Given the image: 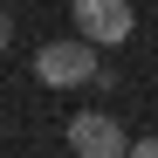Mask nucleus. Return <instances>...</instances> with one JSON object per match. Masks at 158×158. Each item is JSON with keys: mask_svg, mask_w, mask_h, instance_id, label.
<instances>
[{"mask_svg": "<svg viewBox=\"0 0 158 158\" xmlns=\"http://www.w3.org/2000/svg\"><path fill=\"white\" fill-rule=\"evenodd\" d=\"M35 76H41L48 89H83V83H96V76H103V62H96V41H83V35L48 41L41 55H35Z\"/></svg>", "mask_w": 158, "mask_h": 158, "instance_id": "obj_1", "label": "nucleus"}, {"mask_svg": "<svg viewBox=\"0 0 158 158\" xmlns=\"http://www.w3.org/2000/svg\"><path fill=\"white\" fill-rule=\"evenodd\" d=\"M69 151H76V158H124L131 138H124V124H117L110 110H76V117H69Z\"/></svg>", "mask_w": 158, "mask_h": 158, "instance_id": "obj_2", "label": "nucleus"}, {"mask_svg": "<svg viewBox=\"0 0 158 158\" xmlns=\"http://www.w3.org/2000/svg\"><path fill=\"white\" fill-rule=\"evenodd\" d=\"M131 28H138L131 0H76V35H83V41L117 48V41H131Z\"/></svg>", "mask_w": 158, "mask_h": 158, "instance_id": "obj_3", "label": "nucleus"}, {"mask_svg": "<svg viewBox=\"0 0 158 158\" xmlns=\"http://www.w3.org/2000/svg\"><path fill=\"white\" fill-rule=\"evenodd\" d=\"M124 158H158V138H131V151Z\"/></svg>", "mask_w": 158, "mask_h": 158, "instance_id": "obj_4", "label": "nucleus"}, {"mask_svg": "<svg viewBox=\"0 0 158 158\" xmlns=\"http://www.w3.org/2000/svg\"><path fill=\"white\" fill-rule=\"evenodd\" d=\"M7 41H14V21H7V7H0V55H7Z\"/></svg>", "mask_w": 158, "mask_h": 158, "instance_id": "obj_5", "label": "nucleus"}]
</instances>
